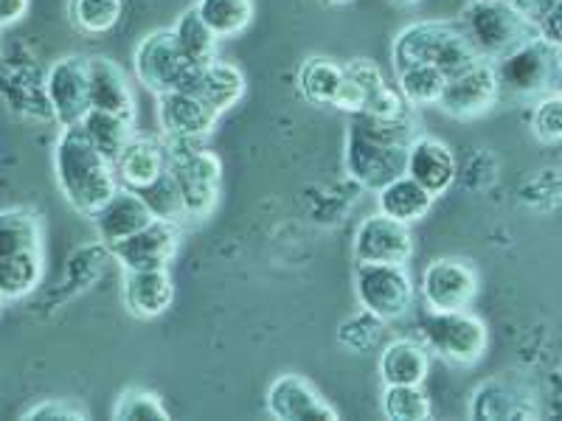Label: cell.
Wrapping results in <instances>:
<instances>
[{"label": "cell", "instance_id": "obj_1", "mask_svg": "<svg viewBox=\"0 0 562 421\" xmlns=\"http://www.w3.org/2000/svg\"><path fill=\"white\" fill-rule=\"evenodd\" d=\"M414 115L400 122H385L374 115H351L346 129V172L360 189L378 194L385 183L405 174L408 147L414 140Z\"/></svg>", "mask_w": 562, "mask_h": 421}, {"label": "cell", "instance_id": "obj_2", "mask_svg": "<svg viewBox=\"0 0 562 421\" xmlns=\"http://www.w3.org/2000/svg\"><path fill=\"white\" fill-rule=\"evenodd\" d=\"M54 178L65 203L82 217H93L122 189L113 160L90 144L82 124L59 129L54 144Z\"/></svg>", "mask_w": 562, "mask_h": 421}, {"label": "cell", "instance_id": "obj_3", "mask_svg": "<svg viewBox=\"0 0 562 421\" xmlns=\"http://www.w3.org/2000/svg\"><path fill=\"white\" fill-rule=\"evenodd\" d=\"M475 59L481 57L470 45L467 34L461 32L459 23H448V20L411 23L391 43V65H394V70L408 68V65L416 62H428L450 77V73H459L467 65H473Z\"/></svg>", "mask_w": 562, "mask_h": 421}, {"label": "cell", "instance_id": "obj_4", "mask_svg": "<svg viewBox=\"0 0 562 421\" xmlns=\"http://www.w3.org/2000/svg\"><path fill=\"white\" fill-rule=\"evenodd\" d=\"M475 54L498 62L506 54L537 37V26L529 23L509 0H470L459 20Z\"/></svg>", "mask_w": 562, "mask_h": 421}, {"label": "cell", "instance_id": "obj_5", "mask_svg": "<svg viewBox=\"0 0 562 421\" xmlns=\"http://www.w3.org/2000/svg\"><path fill=\"white\" fill-rule=\"evenodd\" d=\"M133 73L155 96L167 93V90H194L198 93L203 65L183 57L172 29H155L135 45Z\"/></svg>", "mask_w": 562, "mask_h": 421}, {"label": "cell", "instance_id": "obj_6", "mask_svg": "<svg viewBox=\"0 0 562 421\" xmlns=\"http://www.w3.org/2000/svg\"><path fill=\"white\" fill-rule=\"evenodd\" d=\"M169 144V172L178 183L186 219H205L214 210L223 185V160L205 144Z\"/></svg>", "mask_w": 562, "mask_h": 421}, {"label": "cell", "instance_id": "obj_7", "mask_svg": "<svg viewBox=\"0 0 562 421\" xmlns=\"http://www.w3.org/2000/svg\"><path fill=\"white\" fill-rule=\"evenodd\" d=\"M422 340L448 365L456 368H470V365L481 363L490 345V332L486 323L473 315L470 309H459V312H428L425 323H422Z\"/></svg>", "mask_w": 562, "mask_h": 421}, {"label": "cell", "instance_id": "obj_8", "mask_svg": "<svg viewBox=\"0 0 562 421\" xmlns=\"http://www.w3.org/2000/svg\"><path fill=\"white\" fill-rule=\"evenodd\" d=\"M355 298L360 309L378 315L385 323L408 315L416 298V284L408 273V264H358Z\"/></svg>", "mask_w": 562, "mask_h": 421}, {"label": "cell", "instance_id": "obj_9", "mask_svg": "<svg viewBox=\"0 0 562 421\" xmlns=\"http://www.w3.org/2000/svg\"><path fill=\"white\" fill-rule=\"evenodd\" d=\"M481 293L479 270L459 255H441L422 270L419 298L428 312L470 309Z\"/></svg>", "mask_w": 562, "mask_h": 421}, {"label": "cell", "instance_id": "obj_10", "mask_svg": "<svg viewBox=\"0 0 562 421\" xmlns=\"http://www.w3.org/2000/svg\"><path fill=\"white\" fill-rule=\"evenodd\" d=\"M498 99V70H495V62H492V59L481 57L475 59L473 65L461 68L459 73H450L448 84H445V93H441L436 107H439L441 113H448L450 118L473 122V118H481L484 113H490Z\"/></svg>", "mask_w": 562, "mask_h": 421}, {"label": "cell", "instance_id": "obj_11", "mask_svg": "<svg viewBox=\"0 0 562 421\" xmlns=\"http://www.w3.org/2000/svg\"><path fill=\"white\" fill-rule=\"evenodd\" d=\"M557 54L560 52H554L540 37L520 45L518 52L506 54L504 59L495 62L501 93H509V96L518 99L546 96L551 84V73H554Z\"/></svg>", "mask_w": 562, "mask_h": 421}, {"label": "cell", "instance_id": "obj_12", "mask_svg": "<svg viewBox=\"0 0 562 421\" xmlns=\"http://www.w3.org/2000/svg\"><path fill=\"white\" fill-rule=\"evenodd\" d=\"M220 113L194 90H167L158 96V124L172 144H205Z\"/></svg>", "mask_w": 562, "mask_h": 421}, {"label": "cell", "instance_id": "obj_13", "mask_svg": "<svg viewBox=\"0 0 562 421\" xmlns=\"http://www.w3.org/2000/svg\"><path fill=\"white\" fill-rule=\"evenodd\" d=\"M414 250L416 239L411 225L396 223L380 210L366 217L351 239V255L358 264H408Z\"/></svg>", "mask_w": 562, "mask_h": 421}, {"label": "cell", "instance_id": "obj_14", "mask_svg": "<svg viewBox=\"0 0 562 421\" xmlns=\"http://www.w3.org/2000/svg\"><path fill=\"white\" fill-rule=\"evenodd\" d=\"M45 102L59 127L79 124L90 113L88 57H59L45 73Z\"/></svg>", "mask_w": 562, "mask_h": 421}, {"label": "cell", "instance_id": "obj_15", "mask_svg": "<svg viewBox=\"0 0 562 421\" xmlns=\"http://www.w3.org/2000/svg\"><path fill=\"white\" fill-rule=\"evenodd\" d=\"M180 248V225L172 219H158L135 230L133 237L110 244V255L122 264V270L169 268Z\"/></svg>", "mask_w": 562, "mask_h": 421}, {"label": "cell", "instance_id": "obj_16", "mask_svg": "<svg viewBox=\"0 0 562 421\" xmlns=\"http://www.w3.org/2000/svg\"><path fill=\"white\" fill-rule=\"evenodd\" d=\"M270 419L279 421H338L340 413L299 374H281L265 394Z\"/></svg>", "mask_w": 562, "mask_h": 421}, {"label": "cell", "instance_id": "obj_17", "mask_svg": "<svg viewBox=\"0 0 562 421\" xmlns=\"http://www.w3.org/2000/svg\"><path fill=\"white\" fill-rule=\"evenodd\" d=\"M405 174L414 178L416 183L425 185L436 200L453 189L459 178V160L453 149L439 140L436 135L416 133L408 147V160H405Z\"/></svg>", "mask_w": 562, "mask_h": 421}, {"label": "cell", "instance_id": "obj_18", "mask_svg": "<svg viewBox=\"0 0 562 421\" xmlns=\"http://www.w3.org/2000/svg\"><path fill=\"white\" fill-rule=\"evenodd\" d=\"M113 167L122 185H127L133 192L147 189L149 183H155V180L169 169L167 138L135 133L133 138L127 140V147L122 149V155L115 158Z\"/></svg>", "mask_w": 562, "mask_h": 421}, {"label": "cell", "instance_id": "obj_19", "mask_svg": "<svg viewBox=\"0 0 562 421\" xmlns=\"http://www.w3.org/2000/svg\"><path fill=\"white\" fill-rule=\"evenodd\" d=\"M122 300L133 318L153 320L167 312L175 300V281L169 268L124 270Z\"/></svg>", "mask_w": 562, "mask_h": 421}, {"label": "cell", "instance_id": "obj_20", "mask_svg": "<svg viewBox=\"0 0 562 421\" xmlns=\"http://www.w3.org/2000/svg\"><path fill=\"white\" fill-rule=\"evenodd\" d=\"M90 219H93L99 242L110 248V244L133 237L135 230H140L144 225L153 223L155 214L149 210L147 200L140 197L138 192L122 185V189H119V192H115Z\"/></svg>", "mask_w": 562, "mask_h": 421}, {"label": "cell", "instance_id": "obj_21", "mask_svg": "<svg viewBox=\"0 0 562 421\" xmlns=\"http://www.w3.org/2000/svg\"><path fill=\"white\" fill-rule=\"evenodd\" d=\"M90 110L124 115L135 122V93L127 70L108 57H88Z\"/></svg>", "mask_w": 562, "mask_h": 421}, {"label": "cell", "instance_id": "obj_22", "mask_svg": "<svg viewBox=\"0 0 562 421\" xmlns=\"http://www.w3.org/2000/svg\"><path fill=\"white\" fill-rule=\"evenodd\" d=\"M378 374L383 385H425L430 374V349L416 338L389 340L380 351Z\"/></svg>", "mask_w": 562, "mask_h": 421}, {"label": "cell", "instance_id": "obj_23", "mask_svg": "<svg viewBox=\"0 0 562 421\" xmlns=\"http://www.w3.org/2000/svg\"><path fill=\"white\" fill-rule=\"evenodd\" d=\"M436 197L408 174H400L378 192V210L396 223L416 225L434 210Z\"/></svg>", "mask_w": 562, "mask_h": 421}, {"label": "cell", "instance_id": "obj_24", "mask_svg": "<svg viewBox=\"0 0 562 421\" xmlns=\"http://www.w3.org/2000/svg\"><path fill=\"white\" fill-rule=\"evenodd\" d=\"M245 90H248V79H245L243 68H237L234 62H225V59H211L203 65V73H200L198 93L217 110L220 115L225 110L237 107L243 102Z\"/></svg>", "mask_w": 562, "mask_h": 421}, {"label": "cell", "instance_id": "obj_25", "mask_svg": "<svg viewBox=\"0 0 562 421\" xmlns=\"http://www.w3.org/2000/svg\"><path fill=\"white\" fill-rule=\"evenodd\" d=\"M344 65H338L329 57H310L299 68V93L307 104L315 107H333L338 99V90L344 84Z\"/></svg>", "mask_w": 562, "mask_h": 421}, {"label": "cell", "instance_id": "obj_26", "mask_svg": "<svg viewBox=\"0 0 562 421\" xmlns=\"http://www.w3.org/2000/svg\"><path fill=\"white\" fill-rule=\"evenodd\" d=\"M45 273L43 248L23 250L0 259V295L3 300H23L40 287Z\"/></svg>", "mask_w": 562, "mask_h": 421}, {"label": "cell", "instance_id": "obj_27", "mask_svg": "<svg viewBox=\"0 0 562 421\" xmlns=\"http://www.w3.org/2000/svg\"><path fill=\"white\" fill-rule=\"evenodd\" d=\"M40 248H43V223H40L37 210L26 208V205L0 210V259Z\"/></svg>", "mask_w": 562, "mask_h": 421}, {"label": "cell", "instance_id": "obj_28", "mask_svg": "<svg viewBox=\"0 0 562 421\" xmlns=\"http://www.w3.org/2000/svg\"><path fill=\"white\" fill-rule=\"evenodd\" d=\"M394 73L396 90L403 93L411 107H436L441 93H445V84H448V73L428 62L408 65V68H400Z\"/></svg>", "mask_w": 562, "mask_h": 421}, {"label": "cell", "instance_id": "obj_29", "mask_svg": "<svg viewBox=\"0 0 562 421\" xmlns=\"http://www.w3.org/2000/svg\"><path fill=\"white\" fill-rule=\"evenodd\" d=\"M200 18L217 34V39L239 37L248 32L256 14V0H198Z\"/></svg>", "mask_w": 562, "mask_h": 421}, {"label": "cell", "instance_id": "obj_30", "mask_svg": "<svg viewBox=\"0 0 562 421\" xmlns=\"http://www.w3.org/2000/svg\"><path fill=\"white\" fill-rule=\"evenodd\" d=\"M88 133L90 144L99 149L108 160H113L122 155V149L127 147V140L135 135V122L133 118H124V115L115 113H102V110H90L79 122Z\"/></svg>", "mask_w": 562, "mask_h": 421}, {"label": "cell", "instance_id": "obj_31", "mask_svg": "<svg viewBox=\"0 0 562 421\" xmlns=\"http://www.w3.org/2000/svg\"><path fill=\"white\" fill-rule=\"evenodd\" d=\"M175 39H178V48L183 52L186 59L192 62L205 65L211 59H217V34L205 26V20L200 18L198 9H186L183 14H178L172 26Z\"/></svg>", "mask_w": 562, "mask_h": 421}, {"label": "cell", "instance_id": "obj_32", "mask_svg": "<svg viewBox=\"0 0 562 421\" xmlns=\"http://www.w3.org/2000/svg\"><path fill=\"white\" fill-rule=\"evenodd\" d=\"M124 0H68V20L77 32L99 37L119 26Z\"/></svg>", "mask_w": 562, "mask_h": 421}, {"label": "cell", "instance_id": "obj_33", "mask_svg": "<svg viewBox=\"0 0 562 421\" xmlns=\"http://www.w3.org/2000/svg\"><path fill=\"white\" fill-rule=\"evenodd\" d=\"M380 408L394 421H428L434 416V402L422 385H383Z\"/></svg>", "mask_w": 562, "mask_h": 421}, {"label": "cell", "instance_id": "obj_34", "mask_svg": "<svg viewBox=\"0 0 562 421\" xmlns=\"http://www.w3.org/2000/svg\"><path fill=\"white\" fill-rule=\"evenodd\" d=\"M113 419L119 421H167L169 410L164 408L160 396L147 388H124L113 405Z\"/></svg>", "mask_w": 562, "mask_h": 421}, {"label": "cell", "instance_id": "obj_35", "mask_svg": "<svg viewBox=\"0 0 562 421\" xmlns=\"http://www.w3.org/2000/svg\"><path fill=\"white\" fill-rule=\"evenodd\" d=\"M383 326L385 320L360 309L358 315H351V318H346L344 323L338 326V343L344 345V349L355 351V354H366V351H371L380 343V338H383Z\"/></svg>", "mask_w": 562, "mask_h": 421}, {"label": "cell", "instance_id": "obj_36", "mask_svg": "<svg viewBox=\"0 0 562 421\" xmlns=\"http://www.w3.org/2000/svg\"><path fill=\"white\" fill-rule=\"evenodd\" d=\"M140 197L147 200L149 210H153L158 219H172V223H180L186 217L183 214V200H180L178 183H175L172 172H164L155 183H149L147 189H140Z\"/></svg>", "mask_w": 562, "mask_h": 421}, {"label": "cell", "instance_id": "obj_37", "mask_svg": "<svg viewBox=\"0 0 562 421\" xmlns=\"http://www.w3.org/2000/svg\"><path fill=\"white\" fill-rule=\"evenodd\" d=\"M531 133L540 144H560L562 140V96L546 93L537 99L531 110Z\"/></svg>", "mask_w": 562, "mask_h": 421}, {"label": "cell", "instance_id": "obj_38", "mask_svg": "<svg viewBox=\"0 0 562 421\" xmlns=\"http://www.w3.org/2000/svg\"><path fill=\"white\" fill-rule=\"evenodd\" d=\"M23 419L26 421H85L90 419L88 408L79 402H74V399H45V402H37L32 405V408L23 413Z\"/></svg>", "mask_w": 562, "mask_h": 421}, {"label": "cell", "instance_id": "obj_39", "mask_svg": "<svg viewBox=\"0 0 562 421\" xmlns=\"http://www.w3.org/2000/svg\"><path fill=\"white\" fill-rule=\"evenodd\" d=\"M344 70H346V77L355 79V82H358L360 88L366 90V102H369V96L374 93V90H380L385 84L383 70H380L378 65L371 62V59H366V57L349 59V62L344 65Z\"/></svg>", "mask_w": 562, "mask_h": 421}, {"label": "cell", "instance_id": "obj_40", "mask_svg": "<svg viewBox=\"0 0 562 421\" xmlns=\"http://www.w3.org/2000/svg\"><path fill=\"white\" fill-rule=\"evenodd\" d=\"M537 37L562 54V0H554L549 12L537 20Z\"/></svg>", "mask_w": 562, "mask_h": 421}, {"label": "cell", "instance_id": "obj_41", "mask_svg": "<svg viewBox=\"0 0 562 421\" xmlns=\"http://www.w3.org/2000/svg\"><path fill=\"white\" fill-rule=\"evenodd\" d=\"M29 3L32 0H0V32L18 26L20 20L29 14Z\"/></svg>", "mask_w": 562, "mask_h": 421}, {"label": "cell", "instance_id": "obj_42", "mask_svg": "<svg viewBox=\"0 0 562 421\" xmlns=\"http://www.w3.org/2000/svg\"><path fill=\"white\" fill-rule=\"evenodd\" d=\"M509 3L515 9H518V12L524 14V18L529 20V23H535V26H537V20H540L546 12H549V7H551V3H554V0H509Z\"/></svg>", "mask_w": 562, "mask_h": 421}, {"label": "cell", "instance_id": "obj_43", "mask_svg": "<svg viewBox=\"0 0 562 421\" xmlns=\"http://www.w3.org/2000/svg\"><path fill=\"white\" fill-rule=\"evenodd\" d=\"M549 93H557V96H562V54H557V62H554V73H551Z\"/></svg>", "mask_w": 562, "mask_h": 421}, {"label": "cell", "instance_id": "obj_44", "mask_svg": "<svg viewBox=\"0 0 562 421\" xmlns=\"http://www.w3.org/2000/svg\"><path fill=\"white\" fill-rule=\"evenodd\" d=\"M326 3H335V7H340V3H349V0H326Z\"/></svg>", "mask_w": 562, "mask_h": 421}, {"label": "cell", "instance_id": "obj_45", "mask_svg": "<svg viewBox=\"0 0 562 421\" xmlns=\"http://www.w3.org/2000/svg\"><path fill=\"white\" fill-rule=\"evenodd\" d=\"M394 3H416V0H394Z\"/></svg>", "mask_w": 562, "mask_h": 421}, {"label": "cell", "instance_id": "obj_46", "mask_svg": "<svg viewBox=\"0 0 562 421\" xmlns=\"http://www.w3.org/2000/svg\"><path fill=\"white\" fill-rule=\"evenodd\" d=\"M0 59H3V39H0Z\"/></svg>", "mask_w": 562, "mask_h": 421}, {"label": "cell", "instance_id": "obj_47", "mask_svg": "<svg viewBox=\"0 0 562 421\" xmlns=\"http://www.w3.org/2000/svg\"><path fill=\"white\" fill-rule=\"evenodd\" d=\"M0 309H3V295H0Z\"/></svg>", "mask_w": 562, "mask_h": 421}]
</instances>
